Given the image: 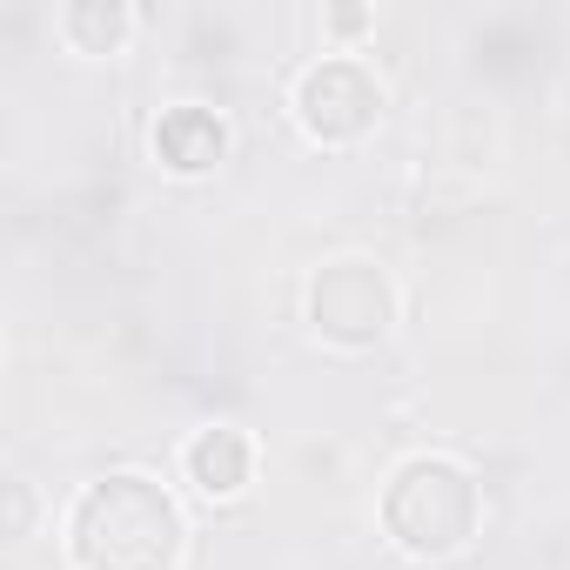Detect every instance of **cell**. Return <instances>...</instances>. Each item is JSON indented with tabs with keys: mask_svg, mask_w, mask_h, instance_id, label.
Masks as SVG:
<instances>
[{
	"mask_svg": "<svg viewBox=\"0 0 570 570\" xmlns=\"http://www.w3.org/2000/svg\"><path fill=\"white\" fill-rule=\"evenodd\" d=\"M476 517H483V497L470 470L450 456H410L383 490V530L410 557H456L476 537Z\"/></svg>",
	"mask_w": 570,
	"mask_h": 570,
	"instance_id": "2",
	"label": "cell"
},
{
	"mask_svg": "<svg viewBox=\"0 0 570 570\" xmlns=\"http://www.w3.org/2000/svg\"><path fill=\"white\" fill-rule=\"evenodd\" d=\"M222 121L208 115V108H195V101H181V108H168L161 121H155V155L168 161V168H181V175H195V168H208L215 155H222Z\"/></svg>",
	"mask_w": 570,
	"mask_h": 570,
	"instance_id": "6",
	"label": "cell"
},
{
	"mask_svg": "<svg viewBox=\"0 0 570 570\" xmlns=\"http://www.w3.org/2000/svg\"><path fill=\"white\" fill-rule=\"evenodd\" d=\"M181 543H188L181 503L141 470L95 476L75 497V510H68V557H75V570H175Z\"/></svg>",
	"mask_w": 570,
	"mask_h": 570,
	"instance_id": "1",
	"label": "cell"
},
{
	"mask_svg": "<svg viewBox=\"0 0 570 570\" xmlns=\"http://www.w3.org/2000/svg\"><path fill=\"white\" fill-rule=\"evenodd\" d=\"M396 316V296H390V275L383 262H363V255H343V262H323L316 282H309V323L316 336L330 343H376Z\"/></svg>",
	"mask_w": 570,
	"mask_h": 570,
	"instance_id": "3",
	"label": "cell"
},
{
	"mask_svg": "<svg viewBox=\"0 0 570 570\" xmlns=\"http://www.w3.org/2000/svg\"><path fill=\"white\" fill-rule=\"evenodd\" d=\"M376 101H383V95H376L370 68H363V61H343V55L316 61V68L296 81V108H303L309 135H323V141H350V135H363L370 115H376Z\"/></svg>",
	"mask_w": 570,
	"mask_h": 570,
	"instance_id": "4",
	"label": "cell"
},
{
	"mask_svg": "<svg viewBox=\"0 0 570 570\" xmlns=\"http://www.w3.org/2000/svg\"><path fill=\"white\" fill-rule=\"evenodd\" d=\"M181 470H188V483H195L202 497H235V490L248 483V470H255V450H248V436H242L235 423H208V430L188 436Z\"/></svg>",
	"mask_w": 570,
	"mask_h": 570,
	"instance_id": "5",
	"label": "cell"
}]
</instances>
